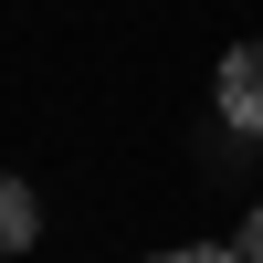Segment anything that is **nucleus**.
<instances>
[{
  "mask_svg": "<svg viewBox=\"0 0 263 263\" xmlns=\"http://www.w3.org/2000/svg\"><path fill=\"white\" fill-rule=\"evenodd\" d=\"M147 263H242V253H221V242H190V253H147Z\"/></svg>",
  "mask_w": 263,
  "mask_h": 263,
  "instance_id": "7ed1b4c3",
  "label": "nucleus"
},
{
  "mask_svg": "<svg viewBox=\"0 0 263 263\" xmlns=\"http://www.w3.org/2000/svg\"><path fill=\"white\" fill-rule=\"evenodd\" d=\"M32 242H42V200L11 179V168H0V263H11V253H32Z\"/></svg>",
  "mask_w": 263,
  "mask_h": 263,
  "instance_id": "f03ea898",
  "label": "nucleus"
},
{
  "mask_svg": "<svg viewBox=\"0 0 263 263\" xmlns=\"http://www.w3.org/2000/svg\"><path fill=\"white\" fill-rule=\"evenodd\" d=\"M242 263H263V211H242V242H232Z\"/></svg>",
  "mask_w": 263,
  "mask_h": 263,
  "instance_id": "20e7f679",
  "label": "nucleus"
},
{
  "mask_svg": "<svg viewBox=\"0 0 263 263\" xmlns=\"http://www.w3.org/2000/svg\"><path fill=\"white\" fill-rule=\"evenodd\" d=\"M221 126H253L263 137V32L221 53Z\"/></svg>",
  "mask_w": 263,
  "mask_h": 263,
  "instance_id": "f257e3e1",
  "label": "nucleus"
}]
</instances>
